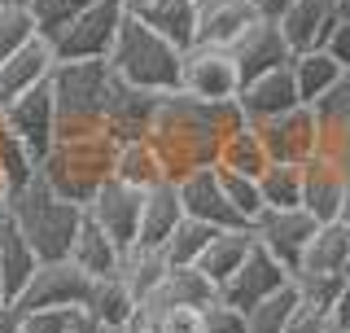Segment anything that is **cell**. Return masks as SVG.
I'll return each instance as SVG.
<instances>
[{
  "label": "cell",
  "mask_w": 350,
  "mask_h": 333,
  "mask_svg": "<svg viewBox=\"0 0 350 333\" xmlns=\"http://www.w3.org/2000/svg\"><path fill=\"white\" fill-rule=\"evenodd\" d=\"M232 127H241V114L232 101H197V97L175 88V92L158 97L145 140L158 153L167 180H184L202 166H215L219 145Z\"/></svg>",
  "instance_id": "6da1fadb"
},
{
  "label": "cell",
  "mask_w": 350,
  "mask_h": 333,
  "mask_svg": "<svg viewBox=\"0 0 350 333\" xmlns=\"http://www.w3.org/2000/svg\"><path fill=\"white\" fill-rule=\"evenodd\" d=\"M5 215L14 219V228L31 241V250H36L40 259H66L75 232H79L83 206H75V202H66L62 193H53L36 171L18 193H9Z\"/></svg>",
  "instance_id": "7a4b0ae2"
},
{
  "label": "cell",
  "mask_w": 350,
  "mask_h": 333,
  "mask_svg": "<svg viewBox=\"0 0 350 333\" xmlns=\"http://www.w3.org/2000/svg\"><path fill=\"white\" fill-rule=\"evenodd\" d=\"M114 140L105 132H92V136H62L53 140V149L40 158V180L62 193L66 202L88 206L92 193L105 180H114Z\"/></svg>",
  "instance_id": "3957f363"
},
{
  "label": "cell",
  "mask_w": 350,
  "mask_h": 333,
  "mask_svg": "<svg viewBox=\"0 0 350 333\" xmlns=\"http://www.w3.org/2000/svg\"><path fill=\"white\" fill-rule=\"evenodd\" d=\"M114 84L109 62H57L49 75L53 114H57V140L62 136H92L101 132L105 97Z\"/></svg>",
  "instance_id": "277c9868"
},
{
  "label": "cell",
  "mask_w": 350,
  "mask_h": 333,
  "mask_svg": "<svg viewBox=\"0 0 350 333\" xmlns=\"http://www.w3.org/2000/svg\"><path fill=\"white\" fill-rule=\"evenodd\" d=\"M180 58L184 53L167 44L158 31H149L136 14H123L105 62L123 84L149 88V92H175L180 88Z\"/></svg>",
  "instance_id": "5b68a950"
},
{
  "label": "cell",
  "mask_w": 350,
  "mask_h": 333,
  "mask_svg": "<svg viewBox=\"0 0 350 333\" xmlns=\"http://www.w3.org/2000/svg\"><path fill=\"white\" fill-rule=\"evenodd\" d=\"M127 9L118 0H92L83 14H75L62 31H53L49 49L57 62H101L109 58V44L118 36V22H123Z\"/></svg>",
  "instance_id": "8992f818"
},
{
  "label": "cell",
  "mask_w": 350,
  "mask_h": 333,
  "mask_svg": "<svg viewBox=\"0 0 350 333\" xmlns=\"http://www.w3.org/2000/svg\"><path fill=\"white\" fill-rule=\"evenodd\" d=\"M88 290H92V276L75 268L70 259H40L14 312H83Z\"/></svg>",
  "instance_id": "52a82bcc"
},
{
  "label": "cell",
  "mask_w": 350,
  "mask_h": 333,
  "mask_svg": "<svg viewBox=\"0 0 350 333\" xmlns=\"http://www.w3.org/2000/svg\"><path fill=\"white\" fill-rule=\"evenodd\" d=\"M262 140V153L267 162H311L320 153V123H315L311 106H293L284 114L267 119V123H250Z\"/></svg>",
  "instance_id": "ba28073f"
},
{
  "label": "cell",
  "mask_w": 350,
  "mask_h": 333,
  "mask_svg": "<svg viewBox=\"0 0 350 333\" xmlns=\"http://www.w3.org/2000/svg\"><path fill=\"white\" fill-rule=\"evenodd\" d=\"M237 66L232 53L219 44H193L180 58V92L197 97V101H232L237 97Z\"/></svg>",
  "instance_id": "9c48e42d"
},
{
  "label": "cell",
  "mask_w": 350,
  "mask_h": 333,
  "mask_svg": "<svg viewBox=\"0 0 350 333\" xmlns=\"http://www.w3.org/2000/svg\"><path fill=\"white\" fill-rule=\"evenodd\" d=\"M0 127H5L9 136H18L22 145H27V153L40 162L44 153L53 149V140H57V114H53L49 84L22 92L18 101H9L5 110H0Z\"/></svg>",
  "instance_id": "30bf717a"
},
{
  "label": "cell",
  "mask_w": 350,
  "mask_h": 333,
  "mask_svg": "<svg viewBox=\"0 0 350 333\" xmlns=\"http://www.w3.org/2000/svg\"><path fill=\"white\" fill-rule=\"evenodd\" d=\"M315 228H320V224H315V219L306 215L302 206H289V210H262L254 224H250L254 241L280 263L284 272H293V268L302 263V250H306V241L315 237Z\"/></svg>",
  "instance_id": "8fae6325"
},
{
  "label": "cell",
  "mask_w": 350,
  "mask_h": 333,
  "mask_svg": "<svg viewBox=\"0 0 350 333\" xmlns=\"http://www.w3.org/2000/svg\"><path fill=\"white\" fill-rule=\"evenodd\" d=\"M158 97H162V92H149V88L123 84V79L114 75V84H109V97H105L101 132L114 140V145L145 140V136H149V123H153V110H158Z\"/></svg>",
  "instance_id": "7c38bea8"
},
{
  "label": "cell",
  "mask_w": 350,
  "mask_h": 333,
  "mask_svg": "<svg viewBox=\"0 0 350 333\" xmlns=\"http://www.w3.org/2000/svg\"><path fill=\"white\" fill-rule=\"evenodd\" d=\"M284 285H289V272H284L280 263L254 241V250L245 254V263H241V268L228 276L224 285H219V303L237 307V312H250V307L262 303V298L280 294Z\"/></svg>",
  "instance_id": "4fadbf2b"
},
{
  "label": "cell",
  "mask_w": 350,
  "mask_h": 333,
  "mask_svg": "<svg viewBox=\"0 0 350 333\" xmlns=\"http://www.w3.org/2000/svg\"><path fill=\"white\" fill-rule=\"evenodd\" d=\"M140 197H145L140 188L105 180L92 193V202L83 206V215L92 219V224L101 228L118 250H127V246H136V232H140Z\"/></svg>",
  "instance_id": "5bb4252c"
},
{
  "label": "cell",
  "mask_w": 350,
  "mask_h": 333,
  "mask_svg": "<svg viewBox=\"0 0 350 333\" xmlns=\"http://www.w3.org/2000/svg\"><path fill=\"white\" fill-rule=\"evenodd\" d=\"M302 210L315 224L346 219V162L333 153H315L302 162Z\"/></svg>",
  "instance_id": "9a60e30c"
},
{
  "label": "cell",
  "mask_w": 350,
  "mask_h": 333,
  "mask_svg": "<svg viewBox=\"0 0 350 333\" xmlns=\"http://www.w3.org/2000/svg\"><path fill=\"white\" fill-rule=\"evenodd\" d=\"M228 53H232V66H237V79H254V75H267V71H280V66H289V44H284L276 18H258L250 22L241 36L228 44Z\"/></svg>",
  "instance_id": "2e32d148"
},
{
  "label": "cell",
  "mask_w": 350,
  "mask_h": 333,
  "mask_svg": "<svg viewBox=\"0 0 350 333\" xmlns=\"http://www.w3.org/2000/svg\"><path fill=\"white\" fill-rule=\"evenodd\" d=\"M232 106H237L241 123H267V119H276V114H284V110H293L302 101H298V88H293L289 66H280V71H267V75L245 79L237 88Z\"/></svg>",
  "instance_id": "e0dca14e"
},
{
  "label": "cell",
  "mask_w": 350,
  "mask_h": 333,
  "mask_svg": "<svg viewBox=\"0 0 350 333\" xmlns=\"http://www.w3.org/2000/svg\"><path fill=\"white\" fill-rule=\"evenodd\" d=\"M175 188H180L184 215L197 219V224H211V228H250L245 219L232 210V202L224 197V184H219L215 166H202V171L175 180Z\"/></svg>",
  "instance_id": "ac0fdd59"
},
{
  "label": "cell",
  "mask_w": 350,
  "mask_h": 333,
  "mask_svg": "<svg viewBox=\"0 0 350 333\" xmlns=\"http://www.w3.org/2000/svg\"><path fill=\"white\" fill-rule=\"evenodd\" d=\"M53 66H57V58H53V49H49L44 36L14 49L9 58H0V110L9 101H18L22 92H31V88H44L49 75H53Z\"/></svg>",
  "instance_id": "d6986e66"
},
{
  "label": "cell",
  "mask_w": 350,
  "mask_h": 333,
  "mask_svg": "<svg viewBox=\"0 0 350 333\" xmlns=\"http://www.w3.org/2000/svg\"><path fill=\"white\" fill-rule=\"evenodd\" d=\"M180 219H184V202H180V188H175V180H162V184L145 188V197H140V232H136V246L162 250V246H167V237L180 228Z\"/></svg>",
  "instance_id": "ffe728a7"
},
{
  "label": "cell",
  "mask_w": 350,
  "mask_h": 333,
  "mask_svg": "<svg viewBox=\"0 0 350 333\" xmlns=\"http://www.w3.org/2000/svg\"><path fill=\"white\" fill-rule=\"evenodd\" d=\"M289 53H306V49H324L328 31H333V0H293L289 9L276 18Z\"/></svg>",
  "instance_id": "44dd1931"
},
{
  "label": "cell",
  "mask_w": 350,
  "mask_h": 333,
  "mask_svg": "<svg viewBox=\"0 0 350 333\" xmlns=\"http://www.w3.org/2000/svg\"><path fill=\"white\" fill-rule=\"evenodd\" d=\"M315 123H320V153H333V158H350V66L342 71V79L328 88V97L311 106Z\"/></svg>",
  "instance_id": "7402d4cb"
},
{
  "label": "cell",
  "mask_w": 350,
  "mask_h": 333,
  "mask_svg": "<svg viewBox=\"0 0 350 333\" xmlns=\"http://www.w3.org/2000/svg\"><path fill=\"white\" fill-rule=\"evenodd\" d=\"M250 22H258L254 0H197V44L228 49Z\"/></svg>",
  "instance_id": "603a6c76"
},
{
  "label": "cell",
  "mask_w": 350,
  "mask_h": 333,
  "mask_svg": "<svg viewBox=\"0 0 350 333\" xmlns=\"http://www.w3.org/2000/svg\"><path fill=\"white\" fill-rule=\"evenodd\" d=\"M40 268V254L31 250V241L14 228V219H0V294H5V307L18 303V294L27 290L31 272Z\"/></svg>",
  "instance_id": "cb8c5ba5"
},
{
  "label": "cell",
  "mask_w": 350,
  "mask_h": 333,
  "mask_svg": "<svg viewBox=\"0 0 350 333\" xmlns=\"http://www.w3.org/2000/svg\"><path fill=\"white\" fill-rule=\"evenodd\" d=\"M219 298V290H215V281H206L197 268H171L167 276H162V285L153 290L145 303H136V307H149V312H171V307H211Z\"/></svg>",
  "instance_id": "d4e9b609"
},
{
  "label": "cell",
  "mask_w": 350,
  "mask_h": 333,
  "mask_svg": "<svg viewBox=\"0 0 350 333\" xmlns=\"http://www.w3.org/2000/svg\"><path fill=\"white\" fill-rule=\"evenodd\" d=\"M149 31H158L175 49H193L197 44V0H145L140 9H131Z\"/></svg>",
  "instance_id": "484cf974"
},
{
  "label": "cell",
  "mask_w": 350,
  "mask_h": 333,
  "mask_svg": "<svg viewBox=\"0 0 350 333\" xmlns=\"http://www.w3.org/2000/svg\"><path fill=\"white\" fill-rule=\"evenodd\" d=\"M250 250H254V232L250 228H219L211 237V246L202 250V259H197V272H202L206 281H215V290H219V285L245 263Z\"/></svg>",
  "instance_id": "4316f807"
},
{
  "label": "cell",
  "mask_w": 350,
  "mask_h": 333,
  "mask_svg": "<svg viewBox=\"0 0 350 333\" xmlns=\"http://www.w3.org/2000/svg\"><path fill=\"white\" fill-rule=\"evenodd\" d=\"M298 268H311V272H350V224L346 219H328V224L315 228V237L306 241L302 250V263ZM293 268V272H298Z\"/></svg>",
  "instance_id": "83f0119b"
},
{
  "label": "cell",
  "mask_w": 350,
  "mask_h": 333,
  "mask_svg": "<svg viewBox=\"0 0 350 333\" xmlns=\"http://www.w3.org/2000/svg\"><path fill=\"white\" fill-rule=\"evenodd\" d=\"M118 250L114 241L105 237L101 228L92 224V219H79V232H75V241H70V254H66V259L75 263V268H83L88 276H92V281H101V276H114L118 272Z\"/></svg>",
  "instance_id": "f1b7e54d"
},
{
  "label": "cell",
  "mask_w": 350,
  "mask_h": 333,
  "mask_svg": "<svg viewBox=\"0 0 350 333\" xmlns=\"http://www.w3.org/2000/svg\"><path fill=\"white\" fill-rule=\"evenodd\" d=\"M171 272L167 254L162 250H149V246H127L123 254H118V281L127 285V294L136 298V303H145V298L162 285V276Z\"/></svg>",
  "instance_id": "f546056e"
},
{
  "label": "cell",
  "mask_w": 350,
  "mask_h": 333,
  "mask_svg": "<svg viewBox=\"0 0 350 333\" xmlns=\"http://www.w3.org/2000/svg\"><path fill=\"white\" fill-rule=\"evenodd\" d=\"M342 71L346 66H337L324 49H306V53L289 58V75H293V88H298L302 106H315L320 97H328V88L342 79Z\"/></svg>",
  "instance_id": "4dcf8cb0"
},
{
  "label": "cell",
  "mask_w": 350,
  "mask_h": 333,
  "mask_svg": "<svg viewBox=\"0 0 350 333\" xmlns=\"http://www.w3.org/2000/svg\"><path fill=\"white\" fill-rule=\"evenodd\" d=\"M131 312H136V298L127 294V285L118 281V276H101V281H92L88 303H83V316L92 320L96 329H123Z\"/></svg>",
  "instance_id": "1f68e13d"
},
{
  "label": "cell",
  "mask_w": 350,
  "mask_h": 333,
  "mask_svg": "<svg viewBox=\"0 0 350 333\" xmlns=\"http://www.w3.org/2000/svg\"><path fill=\"white\" fill-rule=\"evenodd\" d=\"M114 180L145 193V188L167 180V171H162V162H158V153H153L149 140H127V145L114 149Z\"/></svg>",
  "instance_id": "d6a6232c"
},
{
  "label": "cell",
  "mask_w": 350,
  "mask_h": 333,
  "mask_svg": "<svg viewBox=\"0 0 350 333\" xmlns=\"http://www.w3.org/2000/svg\"><path fill=\"white\" fill-rule=\"evenodd\" d=\"M219 171H237V175H262V166H267V153H262V140H258V132L250 127V123H241L232 127L224 136V145H219V158H215Z\"/></svg>",
  "instance_id": "836d02e7"
},
{
  "label": "cell",
  "mask_w": 350,
  "mask_h": 333,
  "mask_svg": "<svg viewBox=\"0 0 350 333\" xmlns=\"http://www.w3.org/2000/svg\"><path fill=\"white\" fill-rule=\"evenodd\" d=\"M262 210H289L302 206V166L298 162H267L258 175Z\"/></svg>",
  "instance_id": "e575fe53"
},
{
  "label": "cell",
  "mask_w": 350,
  "mask_h": 333,
  "mask_svg": "<svg viewBox=\"0 0 350 333\" xmlns=\"http://www.w3.org/2000/svg\"><path fill=\"white\" fill-rule=\"evenodd\" d=\"M219 228L211 224H197V219L184 215L180 219V228L167 237V246H162V254H167V263L171 268H197V259H202V250L211 246V237H215Z\"/></svg>",
  "instance_id": "d590c367"
},
{
  "label": "cell",
  "mask_w": 350,
  "mask_h": 333,
  "mask_svg": "<svg viewBox=\"0 0 350 333\" xmlns=\"http://www.w3.org/2000/svg\"><path fill=\"white\" fill-rule=\"evenodd\" d=\"M342 281H346L342 272H311V268L289 272L293 298H298V303H306V307H315V312H328V307H333V298H337V290H342Z\"/></svg>",
  "instance_id": "8d00e7d4"
},
{
  "label": "cell",
  "mask_w": 350,
  "mask_h": 333,
  "mask_svg": "<svg viewBox=\"0 0 350 333\" xmlns=\"http://www.w3.org/2000/svg\"><path fill=\"white\" fill-rule=\"evenodd\" d=\"M36 171H40V162L27 153V145L0 127V180H5V188H9V193H18V188L27 184Z\"/></svg>",
  "instance_id": "74e56055"
},
{
  "label": "cell",
  "mask_w": 350,
  "mask_h": 333,
  "mask_svg": "<svg viewBox=\"0 0 350 333\" xmlns=\"http://www.w3.org/2000/svg\"><path fill=\"white\" fill-rule=\"evenodd\" d=\"M293 290L284 285L280 294L262 298V303H254L245 312V333H284V325H289V312H293Z\"/></svg>",
  "instance_id": "f35d334b"
},
{
  "label": "cell",
  "mask_w": 350,
  "mask_h": 333,
  "mask_svg": "<svg viewBox=\"0 0 350 333\" xmlns=\"http://www.w3.org/2000/svg\"><path fill=\"white\" fill-rule=\"evenodd\" d=\"M219 171V166H215ZM219 184H224V197L232 202V210L245 224H254L262 215V193H258V180L254 175H237V171H219Z\"/></svg>",
  "instance_id": "ab89813d"
},
{
  "label": "cell",
  "mask_w": 350,
  "mask_h": 333,
  "mask_svg": "<svg viewBox=\"0 0 350 333\" xmlns=\"http://www.w3.org/2000/svg\"><path fill=\"white\" fill-rule=\"evenodd\" d=\"M36 36H40V27L27 5H0V58H9L14 49L31 44Z\"/></svg>",
  "instance_id": "60d3db41"
},
{
  "label": "cell",
  "mask_w": 350,
  "mask_h": 333,
  "mask_svg": "<svg viewBox=\"0 0 350 333\" xmlns=\"http://www.w3.org/2000/svg\"><path fill=\"white\" fill-rule=\"evenodd\" d=\"M88 5H92V0H31L27 9H31V18H36L40 36H53V31H62L75 14H83Z\"/></svg>",
  "instance_id": "b9f144b4"
},
{
  "label": "cell",
  "mask_w": 350,
  "mask_h": 333,
  "mask_svg": "<svg viewBox=\"0 0 350 333\" xmlns=\"http://www.w3.org/2000/svg\"><path fill=\"white\" fill-rule=\"evenodd\" d=\"M70 320L75 312H14V333H66Z\"/></svg>",
  "instance_id": "7bdbcfd3"
},
{
  "label": "cell",
  "mask_w": 350,
  "mask_h": 333,
  "mask_svg": "<svg viewBox=\"0 0 350 333\" xmlns=\"http://www.w3.org/2000/svg\"><path fill=\"white\" fill-rule=\"evenodd\" d=\"M202 320H206V333H245V312L219 303V298L202 312Z\"/></svg>",
  "instance_id": "ee69618b"
},
{
  "label": "cell",
  "mask_w": 350,
  "mask_h": 333,
  "mask_svg": "<svg viewBox=\"0 0 350 333\" xmlns=\"http://www.w3.org/2000/svg\"><path fill=\"white\" fill-rule=\"evenodd\" d=\"M284 333H333V325H328V312H315V307H306V303H293Z\"/></svg>",
  "instance_id": "f6af8a7d"
},
{
  "label": "cell",
  "mask_w": 350,
  "mask_h": 333,
  "mask_svg": "<svg viewBox=\"0 0 350 333\" xmlns=\"http://www.w3.org/2000/svg\"><path fill=\"white\" fill-rule=\"evenodd\" d=\"M162 333H206L202 307H171V312H162Z\"/></svg>",
  "instance_id": "bcb514c9"
},
{
  "label": "cell",
  "mask_w": 350,
  "mask_h": 333,
  "mask_svg": "<svg viewBox=\"0 0 350 333\" xmlns=\"http://www.w3.org/2000/svg\"><path fill=\"white\" fill-rule=\"evenodd\" d=\"M324 53L337 66H350V22H333V31H328V40H324Z\"/></svg>",
  "instance_id": "7dc6e473"
},
{
  "label": "cell",
  "mask_w": 350,
  "mask_h": 333,
  "mask_svg": "<svg viewBox=\"0 0 350 333\" xmlns=\"http://www.w3.org/2000/svg\"><path fill=\"white\" fill-rule=\"evenodd\" d=\"M328 325H333V333H350V272L333 298V307H328Z\"/></svg>",
  "instance_id": "c3c4849f"
},
{
  "label": "cell",
  "mask_w": 350,
  "mask_h": 333,
  "mask_svg": "<svg viewBox=\"0 0 350 333\" xmlns=\"http://www.w3.org/2000/svg\"><path fill=\"white\" fill-rule=\"evenodd\" d=\"M118 333H162V316L149 312V307H136V312L127 316V325Z\"/></svg>",
  "instance_id": "681fc988"
},
{
  "label": "cell",
  "mask_w": 350,
  "mask_h": 333,
  "mask_svg": "<svg viewBox=\"0 0 350 333\" xmlns=\"http://www.w3.org/2000/svg\"><path fill=\"white\" fill-rule=\"evenodd\" d=\"M293 0H254V9H258V18H280L284 9H289Z\"/></svg>",
  "instance_id": "f907efd6"
},
{
  "label": "cell",
  "mask_w": 350,
  "mask_h": 333,
  "mask_svg": "<svg viewBox=\"0 0 350 333\" xmlns=\"http://www.w3.org/2000/svg\"><path fill=\"white\" fill-rule=\"evenodd\" d=\"M66 333H101V329H96L83 312H75V320H70V329H66Z\"/></svg>",
  "instance_id": "816d5d0a"
},
{
  "label": "cell",
  "mask_w": 350,
  "mask_h": 333,
  "mask_svg": "<svg viewBox=\"0 0 350 333\" xmlns=\"http://www.w3.org/2000/svg\"><path fill=\"white\" fill-rule=\"evenodd\" d=\"M333 22H350V0H333Z\"/></svg>",
  "instance_id": "f5cc1de1"
},
{
  "label": "cell",
  "mask_w": 350,
  "mask_h": 333,
  "mask_svg": "<svg viewBox=\"0 0 350 333\" xmlns=\"http://www.w3.org/2000/svg\"><path fill=\"white\" fill-rule=\"evenodd\" d=\"M0 333H14V312L9 307H0Z\"/></svg>",
  "instance_id": "db71d44e"
},
{
  "label": "cell",
  "mask_w": 350,
  "mask_h": 333,
  "mask_svg": "<svg viewBox=\"0 0 350 333\" xmlns=\"http://www.w3.org/2000/svg\"><path fill=\"white\" fill-rule=\"evenodd\" d=\"M5 210H9V188H5V180H0V219H5Z\"/></svg>",
  "instance_id": "11a10c76"
},
{
  "label": "cell",
  "mask_w": 350,
  "mask_h": 333,
  "mask_svg": "<svg viewBox=\"0 0 350 333\" xmlns=\"http://www.w3.org/2000/svg\"><path fill=\"white\" fill-rule=\"evenodd\" d=\"M346 215H350V158H346Z\"/></svg>",
  "instance_id": "9f6ffc18"
},
{
  "label": "cell",
  "mask_w": 350,
  "mask_h": 333,
  "mask_svg": "<svg viewBox=\"0 0 350 333\" xmlns=\"http://www.w3.org/2000/svg\"><path fill=\"white\" fill-rule=\"evenodd\" d=\"M118 5H123L127 14H131V9H140V5H145V0H118Z\"/></svg>",
  "instance_id": "6f0895ef"
},
{
  "label": "cell",
  "mask_w": 350,
  "mask_h": 333,
  "mask_svg": "<svg viewBox=\"0 0 350 333\" xmlns=\"http://www.w3.org/2000/svg\"><path fill=\"white\" fill-rule=\"evenodd\" d=\"M0 5H31V0H0Z\"/></svg>",
  "instance_id": "680465c9"
},
{
  "label": "cell",
  "mask_w": 350,
  "mask_h": 333,
  "mask_svg": "<svg viewBox=\"0 0 350 333\" xmlns=\"http://www.w3.org/2000/svg\"><path fill=\"white\" fill-rule=\"evenodd\" d=\"M101 333H118V329H101Z\"/></svg>",
  "instance_id": "91938a15"
},
{
  "label": "cell",
  "mask_w": 350,
  "mask_h": 333,
  "mask_svg": "<svg viewBox=\"0 0 350 333\" xmlns=\"http://www.w3.org/2000/svg\"><path fill=\"white\" fill-rule=\"evenodd\" d=\"M0 307H5V294H0Z\"/></svg>",
  "instance_id": "94428289"
},
{
  "label": "cell",
  "mask_w": 350,
  "mask_h": 333,
  "mask_svg": "<svg viewBox=\"0 0 350 333\" xmlns=\"http://www.w3.org/2000/svg\"><path fill=\"white\" fill-rule=\"evenodd\" d=\"M346 224H350V215H346Z\"/></svg>",
  "instance_id": "6125c7cd"
}]
</instances>
